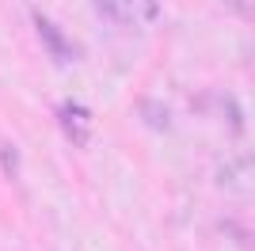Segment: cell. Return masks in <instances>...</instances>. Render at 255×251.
Masks as SVG:
<instances>
[{
  "label": "cell",
  "mask_w": 255,
  "mask_h": 251,
  "mask_svg": "<svg viewBox=\"0 0 255 251\" xmlns=\"http://www.w3.org/2000/svg\"><path fill=\"white\" fill-rule=\"evenodd\" d=\"M225 107H229V118H233V126H244V115L236 111V103H233V99H225Z\"/></svg>",
  "instance_id": "6"
},
{
  "label": "cell",
  "mask_w": 255,
  "mask_h": 251,
  "mask_svg": "<svg viewBox=\"0 0 255 251\" xmlns=\"http://www.w3.org/2000/svg\"><path fill=\"white\" fill-rule=\"evenodd\" d=\"M57 126L65 129V137L73 141V145H88V111L80 103H61L57 107Z\"/></svg>",
  "instance_id": "1"
},
{
  "label": "cell",
  "mask_w": 255,
  "mask_h": 251,
  "mask_svg": "<svg viewBox=\"0 0 255 251\" xmlns=\"http://www.w3.org/2000/svg\"><path fill=\"white\" fill-rule=\"evenodd\" d=\"M96 8L103 11L111 23H122V8H118V0H96Z\"/></svg>",
  "instance_id": "5"
},
{
  "label": "cell",
  "mask_w": 255,
  "mask_h": 251,
  "mask_svg": "<svg viewBox=\"0 0 255 251\" xmlns=\"http://www.w3.org/2000/svg\"><path fill=\"white\" fill-rule=\"evenodd\" d=\"M19 167H23L19 148L11 141H0V171H4V179H19Z\"/></svg>",
  "instance_id": "4"
},
{
  "label": "cell",
  "mask_w": 255,
  "mask_h": 251,
  "mask_svg": "<svg viewBox=\"0 0 255 251\" xmlns=\"http://www.w3.org/2000/svg\"><path fill=\"white\" fill-rule=\"evenodd\" d=\"M34 31H38V38H42V46L50 50V57L53 61H73V46H69V38H65L57 27H53L50 19H46L42 11H34Z\"/></svg>",
  "instance_id": "2"
},
{
  "label": "cell",
  "mask_w": 255,
  "mask_h": 251,
  "mask_svg": "<svg viewBox=\"0 0 255 251\" xmlns=\"http://www.w3.org/2000/svg\"><path fill=\"white\" fill-rule=\"evenodd\" d=\"M137 111H141V122L149 126V129H171V111H168V103H160V99H141L137 103Z\"/></svg>",
  "instance_id": "3"
},
{
  "label": "cell",
  "mask_w": 255,
  "mask_h": 251,
  "mask_svg": "<svg viewBox=\"0 0 255 251\" xmlns=\"http://www.w3.org/2000/svg\"><path fill=\"white\" fill-rule=\"evenodd\" d=\"M122 4H129V0H122Z\"/></svg>",
  "instance_id": "7"
}]
</instances>
